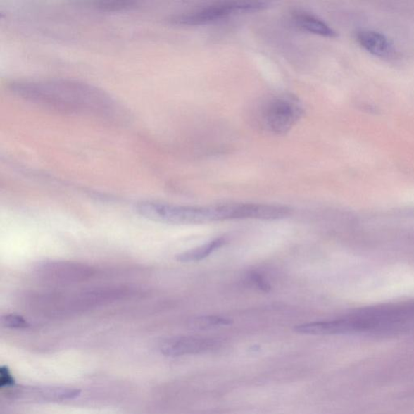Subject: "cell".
<instances>
[{
    "label": "cell",
    "mask_w": 414,
    "mask_h": 414,
    "mask_svg": "<svg viewBox=\"0 0 414 414\" xmlns=\"http://www.w3.org/2000/svg\"><path fill=\"white\" fill-rule=\"evenodd\" d=\"M16 96L51 110L85 115H111L113 102L88 84L68 80H19L9 84Z\"/></svg>",
    "instance_id": "6da1fadb"
},
{
    "label": "cell",
    "mask_w": 414,
    "mask_h": 414,
    "mask_svg": "<svg viewBox=\"0 0 414 414\" xmlns=\"http://www.w3.org/2000/svg\"><path fill=\"white\" fill-rule=\"evenodd\" d=\"M414 319V302L380 305L356 310L334 320L304 324L303 333L308 335L344 334L373 330L407 322Z\"/></svg>",
    "instance_id": "7a4b0ae2"
},
{
    "label": "cell",
    "mask_w": 414,
    "mask_h": 414,
    "mask_svg": "<svg viewBox=\"0 0 414 414\" xmlns=\"http://www.w3.org/2000/svg\"><path fill=\"white\" fill-rule=\"evenodd\" d=\"M135 210L146 220L168 225H201L215 222L213 206H180L144 201L136 206Z\"/></svg>",
    "instance_id": "3957f363"
},
{
    "label": "cell",
    "mask_w": 414,
    "mask_h": 414,
    "mask_svg": "<svg viewBox=\"0 0 414 414\" xmlns=\"http://www.w3.org/2000/svg\"><path fill=\"white\" fill-rule=\"evenodd\" d=\"M303 113V107L297 97L280 94L270 98L261 108V124L272 134H286L295 127Z\"/></svg>",
    "instance_id": "277c9868"
},
{
    "label": "cell",
    "mask_w": 414,
    "mask_h": 414,
    "mask_svg": "<svg viewBox=\"0 0 414 414\" xmlns=\"http://www.w3.org/2000/svg\"><path fill=\"white\" fill-rule=\"evenodd\" d=\"M268 7L265 2L231 1L218 3L174 16L173 24L198 26L218 23L232 16L257 13Z\"/></svg>",
    "instance_id": "5b68a950"
},
{
    "label": "cell",
    "mask_w": 414,
    "mask_h": 414,
    "mask_svg": "<svg viewBox=\"0 0 414 414\" xmlns=\"http://www.w3.org/2000/svg\"><path fill=\"white\" fill-rule=\"evenodd\" d=\"M220 221L234 220H281L290 215L287 206L253 203L220 204Z\"/></svg>",
    "instance_id": "8992f818"
},
{
    "label": "cell",
    "mask_w": 414,
    "mask_h": 414,
    "mask_svg": "<svg viewBox=\"0 0 414 414\" xmlns=\"http://www.w3.org/2000/svg\"><path fill=\"white\" fill-rule=\"evenodd\" d=\"M36 273L42 280L56 283L79 282L95 275L92 267L73 261H46L36 267Z\"/></svg>",
    "instance_id": "52a82bcc"
},
{
    "label": "cell",
    "mask_w": 414,
    "mask_h": 414,
    "mask_svg": "<svg viewBox=\"0 0 414 414\" xmlns=\"http://www.w3.org/2000/svg\"><path fill=\"white\" fill-rule=\"evenodd\" d=\"M220 344L219 341L208 337L179 336L163 341L160 350L163 355L176 357L215 351Z\"/></svg>",
    "instance_id": "ba28073f"
},
{
    "label": "cell",
    "mask_w": 414,
    "mask_h": 414,
    "mask_svg": "<svg viewBox=\"0 0 414 414\" xmlns=\"http://www.w3.org/2000/svg\"><path fill=\"white\" fill-rule=\"evenodd\" d=\"M356 40L365 50L375 56L391 58L396 56L394 42L381 32L368 30H360L356 34Z\"/></svg>",
    "instance_id": "9c48e42d"
},
{
    "label": "cell",
    "mask_w": 414,
    "mask_h": 414,
    "mask_svg": "<svg viewBox=\"0 0 414 414\" xmlns=\"http://www.w3.org/2000/svg\"><path fill=\"white\" fill-rule=\"evenodd\" d=\"M80 394V391L70 388H60V387H51V388H32L23 389L15 392V395L36 400L48 401H60L74 399Z\"/></svg>",
    "instance_id": "30bf717a"
},
{
    "label": "cell",
    "mask_w": 414,
    "mask_h": 414,
    "mask_svg": "<svg viewBox=\"0 0 414 414\" xmlns=\"http://www.w3.org/2000/svg\"><path fill=\"white\" fill-rule=\"evenodd\" d=\"M292 19L298 28L310 32V34L325 37H336L337 36L334 30L314 15L308 13H297L294 14Z\"/></svg>",
    "instance_id": "8fae6325"
},
{
    "label": "cell",
    "mask_w": 414,
    "mask_h": 414,
    "mask_svg": "<svg viewBox=\"0 0 414 414\" xmlns=\"http://www.w3.org/2000/svg\"><path fill=\"white\" fill-rule=\"evenodd\" d=\"M225 244V239L218 238L214 239V241L201 245V246L190 249L189 251L178 254L177 256V260L180 261V263H195V261H199L208 257L209 255L215 252L218 249L221 248Z\"/></svg>",
    "instance_id": "7c38bea8"
},
{
    "label": "cell",
    "mask_w": 414,
    "mask_h": 414,
    "mask_svg": "<svg viewBox=\"0 0 414 414\" xmlns=\"http://www.w3.org/2000/svg\"><path fill=\"white\" fill-rule=\"evenodd\" d=\"M0 322L5 328L8 329L23 330L30 327L28 320L23 315L13 313L3 315Z\"/></svg>",
    "instance_id": "4fadbf2b"
},
{
    "label": "cell",
    "mask_w": 414,
    "mask_h": 414,
    "mask_svg": "<svg viewBox=\"0 0 414 414\" xmlns=\"http://www.w3.org/2000/svg\"><path fill=\"white\" fill-rule=\"evenodd\" d=\"M232 320L220 317H201L194 321V326L199 329H207L211 327L230 325Z\"/></svg>",
    "instance_id": "5bb4252c"
},
{
    "label": "cell",
    "mask_w": 414,
    "mask_h": 414,
    "mask_svg": "<svg viewBox=\"0 0 414 414\" xmlns=\"http://www.w3.org/2000/svg\"><path fill=\"white\" fill-rule=\"evenodd\" d=\"M133 4L125 1H106L101 2L98 6L102 10L118 11L129 8Z\"/></svg>",
    "instance_id": "9a60e30c"
},
{
    "label": "cell",
    "mask_w": 414,
    "mask_h": 414,
    "mask_svg": "<svg viewBox=\"0 0 414 414\" xmlns=\"http://www.w3.org/2000/svg\"><path fill=\"white\" fill-rule=\"evenodd\" d=\"M249 280L252 281L253 284L260 289L261 291L268 292L270 290V286L268 282L264 279L263 276L257 273H252L249 275Z\"/></svg>",
    "instance_id": "2e32d148"
},
{
    "label": "cell",
    "mask_w": 414,
    "mask_h": 414,
    "mask_svg": "<svg viewBox=\"0 0 414 414\" xmlns=\"http://www.w3.org/2000/svg\"><path fill=\"white\" fill-rule=\"evenodd\" d=\"M0 384L1 387H9L14 384V379L7 368L0 369Z\"/></svg>",
    "instance_id": "e0dca14e"
}]
</instances>
